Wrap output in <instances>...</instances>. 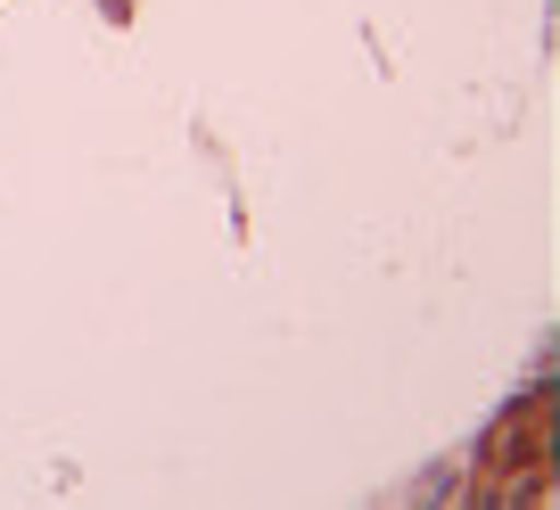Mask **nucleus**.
Listing matches in <instances>:
<instances>
[]
</instances>
